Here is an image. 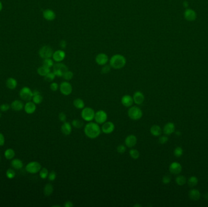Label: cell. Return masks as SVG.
Listing matches in <instances>:
<instances>
[{"label":"cell","instance_id":"74e56055","mask_svg":"<svg viewBox=\"0 0 208 207\" xmlns=\"http://www.w3.org/2000/svg\"><path fill=\"white\" fill-rule=\"evenodd\" d=\"M54 62L52 59H51V58L44 59V61L43 62V66H45L49 68H51L54 66Z\"/></svg>","mask_w":208,"mask_h":207},{"label":"cell","instance_id":"be15d7a7","mask_svg":"<svg viewBox=\"0 0 208 207\" xmlns=\"http://www.w3.org/2000/svg\"><path fill=\"white\" fill-rule=\"evenodd\" d=\"M0 161H1V157H0Z\"/></svg>","mask_w":208,"mask_h":207},{"label":"cell","instance_id":"83f0119b","mask_svg":"<svg viewBox=\"0 0 208 207\" xmlns=\"http://www.w3.org/2000/svg\"><path fill=\"white\" fill-rule=\"evenodd\" d=\"M54 191V187L51 183H47L44 187L43 193L46 196L51 195Z\"/></svg>","mask_w":208,"mask_h":207},{"label":"cell","instance_id":"d6986e66","mask_svg":"<svg viewBox=\"0 0 208 207\" xmlns=\"http://www.w3.org/2000/svg\"><path fill=\"white\" fill-rule=\"evenodd\" d=\"M37 106L36 104L33 101H27L24 106V110L25 112L28 114H32L34 113L36 111Z\"/></svg>","mask_w":208,"mask_h":207},{"label":"cell","instance_id":"ac0fdd59","mask_svg":"<svg viewBox=\"0 0 208 207\" xmlns=\"http://www.w3.org/2000/svg\"><path fill=\"white\" fill-rule=\"evenodd\" d=\"M121 103L126 108H130L132 106L134 103L133 97H131L130 95H124L121 99Z\"/></svg>","mask_w":208,"mask_h":207},{"label":"cell","instance_id":"cb8c5ba5","mask_svg":"<svg viewBox=\"0 0 208 207\" xmlns=\"http://www.w3.org/2000/svg\"><path fill=\"white\" fill-rule=\"evenodd\" d=\"M150 131L152 135L155 136V137H158V136L161 135L162 133V129L159 125L154 124L150 128Z\"/></svg>","mask_w":208,"mask_h":207},{"label":"cell","instance_id":"bcb514c9","mask_svg":"<svg viewBox=\"0 0 208 207\" xmlns=\"http://www.w3.org/2000/svg\"><path fill=\"white\" fill-rule=\"evenodd\" d=\"M10 108V106L7 104V103H4L0 106V110L3 112H6Z\"/></svg>","mask_w":208,"mask_h":207},{"label":"cell","instance_id":"680465c9","mask_svg":"<svg viewBox=\"0 0 208 207\" xmlns=\"http://www.w3.org/2000/svg\"><path fill=\"white\" fill-rule=\"evenodd\" d=\"M2 9H3V4H2L1 2L0 1V12H1L2 10Z\"/></svg>","mask_w":208,"mask_h":207},{"label":"cell","instance_id":"4dcf8cb0","mask_svg":"<svg viewBox=\"0 0 208 207\" xmlns=\"http://www.w3.org/2000/svg\"><path fill=\"white\" fill-rule=\"evenodd\" d=\"M15 152L14 150L11 148L7 149L4 152V156L5 157V159H7V160L12 159L15 157Z\"/></svg>","mask_w":208,"mask_h":207},{"label":"cell","instance_id":"7bdbcfd3","mask_svg":"<svg viewBox=\"0 0 208 207\" xmlns=\"http://www.w3.org/2000/svg\"><path fill=\"white\" fill-rule=\"evenodd\" d=\"M183 152V149L181 148V147H177L174 150V155L177 157H179L182 156Z\"/></svg>","mask_w":208,"mask_h":207},{"label":"cell","instance_id":"816d5d0a","mask_svg":"<svg viewBox=\"0 0 208 207\" xmlns=\"http://www.w3.org/2000/svg\"><path fill=\"white\" fill-rule=\"evenodd\" d=\"M5 143V139L3 134L0 133V146H3Z\"/></svg>","mask_w":208,"mask_h":207},{"label":"cell","instance_id":"8fae6325","mask_svg":"<svg viewBox=\"0 0 208 207\" xmlns=\"http://www.w3.org/2000/svg\"><path fill=\"white\" fill-rule=\"evenodd\" d=\"M115 129V125L112 122H105L102 124L101 128L102 132L104 134H109L112 133Z\"/></svg>","mask_w":208,"mask_h":207},{"label":"cell","instance_id":"9f6ffc18","mask_svg":"<svg viewBox=\"0 0 208 207\" xmlns=\"http://www.w3.org/2000/svg\"><path fill=\"white\" fill-rule=\"evenodd\" d=\"M32 94H33V96H34V95H37L38 94H40V92L38 90H34V91H32Z\"/></svg>","mask_w":208,"mask_h":207},{"label":"cell","instance_id":"94428289","mask_svg":"<svg viewBox=\"0 0 208 207\" xmlns=\"http://www.w3.org/2000/svg\"><path fill=\"white\" fill-rule=\"evenodd\" d=\"M176 134H177V135H181V133H180V132H177V133H176Z\"/></svg>","mask_w":208,"mask_h":207},{"label":"cell","instance_id":"e0dca14e","mask_svg":"<svg viewBox=\"0 0 208 207\" xmlns=\"http://www.w3.org/2000/svg\"><path fill=\"white\" fill-rule=\"evenodd\" d=\"M182 170V166L178 162H172L169 166V171L172 174H178Z\"/></svg>","mask_w":208,"mask_h":207},{"label":"cell","instance_id":"7c38bea8","mask_svg":"<svg viewBox=\"0 0 208 207\" xmlns=\"http://www.w3.org/2000/svg\"><path fill=\"white\" fill-rule=\"evenodd\" d=\"M96 62L99 66H104L107 64L109 61V58L107 54L104 53H100L97 54L96 57Z\"/></svg>","mask_w":208,"mask_h":207},{"label":"cell","instance_id":"d4e9b609","mask_svg":"<svg viewBox=\"0 0 208 207\" xmlns=\"http://www.w3.org/2000/svg\"><path fill=\"white\" fill-rule=\"evenodd\" d=\"M189 198L192 200H198L200 199V193L198 190L196 189H191L189 193Z\"/></svg>","mask_w":208,"mask_h":207},{"label":"cell","instance_id":"484cf974","mask_svg":"<svg viewBox=\"0 0 208 207\" xmlns=\"http://www.w3.org/2000/svg\"><path fill=\"white\" fill-rule=\"evenodd\" d=\"M6 86L9 89H14L17 86V81L12 77L9 78L6 81Z\"/></svg>","mask_w":208,"mask_h":207},{"label":"cell","instance_id":"f546056e","mask_svg":"<svg viewBox=\"0 0 208 207\" xmlns=\"http://www.w3.org/2000/svg\"><path fill=\"white\" fill-rule=\"evenodd\" d=\"M50 72H51L50 68H47L45 66H43V65L38 68L37 69V73L38 74V75H40V76H43V77H45V75H46Z\"/></svg>","mask_w":208,"mask_h":207},{"label":"cell","instance_id":"f35d334b","mask_svg":"<svg viewBox=\"0 0 208 207\" xmlns=\"http://www.w3.org/2000/svg\"><path fill=\"white\" fill-rule=\"evenodd\" d=\"M175 181H176V183L178 185H179V186H181V185H183L184 184L186 183V179L185 177H184L183 176H178L176 177Z\"/></svg>","mask_w":208,"mask_h":207},{"label":"cell","instance_id":"9a60e30c","mask_svg":"<svg viewBox=\"0 0 208 207\" xmlns=\"http://www.w3.org/2000/svg\"><path fill=\"white\" fill-rule=\"evenodd\" d=\"M184 18L188 21H194L196 18V13L192 9H187L184 14Z\"/></svg>","mask_w":208,"mask_h":207},{"label":"cell","instance_id":"6f0895ef","mask_svg":"<svg viewBox=\"0 0 208 207\" xmlns=\"http://www.w3.org/2000/svg\"><path fill=\"white\" fill-rule=\"evenodd\" d=\"M204 198L205 199L208 200V193H206L205 195H204Z\"/></svg>","mask_w":208,"mask_h":207},{"label":"cell","instance_id":"f1b7e54d","mask_svg":"<svg viewBox=\"0 0 208 207\" xmlns=\"http://www.w3.org/2000/svg\"><path fill=\"white\" fill-rule=\"evenodd\" d=\"M73 105L78 110H82L85 108V102L82 99L78 98L73 101Z\"/></svg>","mask_w":208,"mask_h":207},{"label":"cell","instance_id":"4fadbf2b","mask_svg":"<svg viewBox=\"0 0 208 207\" xmlns=\"http://www.w3.org/2000/svg\"><path fill=\"white\" fill-rule=\"evenodd\" d=\"M137 141H138V140L136 136L133 134H130L125 138V145L127 148H132L136 145Z\"/></svg>","mask_w":208,"mask_h":207},{"label":"cell","instance_id":"5bb4252c","mask_svg":"<svg viewBox=\"0 0 208 207\" xmlns=\"http://www.w3.org/2000/svg\"><path fill=\"white\" fill-rule=\"evenodd\" d=\"M133 101L137 105H141L144 103L145 100V97L144 94L141 91H136L133 96Z\"/></svg>","mask_w":208,"mask_h":207},{"label":"cell","instance_id":"f5cc1de1","mask_svg":"<svg viewBox=\"0 0 208 207\" xmlns=\"http://www.w3.org/2000/svg\"><path fill=\"white\" fill-rule=\"evenodd\" d=\"M63 206H64L65 207H73V206H74V204H73V203L71 201L68 200V201H67V202H65Z\"/></svg>","mask_w":208,"mask_h":207},{"label":"cell","instance_id":"91938a15","mask_svg":"<svg viewBox=\"0 0 208 207\" xmlns=\"http://www.w3.org/2000/svg\"><path fill=\"white\" fill-rule=\"evenodd\" d=\"M134 206H135V207H138V206H140V207H141V205H139V204H136V205H134Z\"/></svg>","mask_w":208,"mask_h":207},{"label":"cell","instance_id":"44dd1931","mask_svg":"<svg viewBox=\"0 0 208 207\" xmlns=\"http://www.w3.org/2000/svg\"><path fill=\"white\" fill-rule=\"evenodd\" d=\"M61 131L65 135H69L72 132V124L69 122H63L61 126Z\"/></svg>","mask_w":208,"mask_h":207},{"label":"cell","instance_id":"277c9868","mask_svg":"<svg viewBox=\"0 0 208 207\" xmlns=\"http://www.w3.org/2000/svg\"><path fill=\"white\" fill-rule=\"evenodd\" d=\"M95 111L90 107H85L82 109L81 112V117L85 121L90 122L94 119Z\"/></svg>","mask_w":208,"mask_h":207},{"label":"cell","instance_id":"b9f144b4","mask_svg":"<svg viewBox=\"0 0 208 207\" xmlns=\"http://www.w3.org/2000/svg\"><path fill=\"white\" fill-rule=\"evenodd\" d=\"M126 150H127V146L124 145H119L117 147V149H116L117 152L119 154H124V152L126 151Z\"/></svg>","mask_w":208,"mask_h":207},{"label":"cell","instance_id":"ee69618b","mask_svg":"<svg viewBox=\"0 0 208 207\" xmlns=\"http://www.w3.org/2000/svg\"><path fill=\"white\" fill-rule=\"evenodd\" d=\"M111 67L109 65H104L103 67L102 68L101 73L102 74H107L111 71Z\"/></svg>","mask_w":208,"mask_h":207},{"label":"cell","instance_id":"db71d44e","mask_svg":"<svg viewBox=\"0 0 208 207\" xmlns=\"http://www.w3.org/2000/svg\"><path fill=\"white\" fill-rule=\"evenodd\" d=\"M60 46L61 47L62 49H65L66 48V47H67V42H66L65 40H62L61 41H60Z\"/></svg>","mask_w":208,"mask_h":207},{"label":"cell","instance_id":"2e32d148","mask_svg":"<svg viewBox=\"0 0 208 207\" xmlns=\"http://www.w3.org/2000/svg\"><path fill=\"white\" fill-rule=\"evenodd\" d=\"M66 57L65 52L63 50H57L53 53L52 58L55 62L59 63L62 62Z\"/></svg>","mask_w":208,"mask_h":207},{"label":"cell","instance_id":"7402d4cb","mask_svg":"<svg viewBox=\"0 0 208 207\" xmlns=\"http://www.w3.org/2000/svg\"><path fill=\"white\" fill-rule=\"evenodd\" d=\"M24 104L21 101L14 100L10 105V107L15 111H20L24 108Z\"/></svg>","mask_w":208,"mask_h":207},{"label":"cell","instance_id":"c3c4849f","mask_svg":"<svg viewBox=\"0 0 208 207\" xmlns=\"http://www.w3.org/2000/svg\"><path fill=\"white\" fill-rule=\"evenodd\" d=\"M168 139H169L167 136L162 135V136H161V137H160V139H159V143L161 145L165 144L168 141Z\"/></svg>","mask_w":208,"mask_h":207},{"label":"cell","instance_id":"ffe728a7","mask_svg":"<svg viewBox=\"0 0 208 207\" xmlns=\"http://www.w3.org/2000/svg\"><path fill=\"white\" fill-rule=\"evenodd\" d=\"M43 16L46 20L49 21L54 20L56 17V13L51 9H46L44 10L43 12Z\"/></svg>","mask_w":208,"mask_h":207},{"label":"cell","instance_id":"1f68e13d","mask_svg":"<svg viewBox=\"0 0 208 207\" xmlns=\"http://www.w3.org/2000/svg\"><path fill=\"white\" fill-rule=\"evenodd\" d=\"M72 126L77 129L81 128L82 126H84V122L81 120L80 119H74L72 122Z\"/></svg>","mask_w":208,"mask_h":207},{"label":"cell","instance_id":"52a82bcc","mask_svg":"<svg viewBox=\"0 0 208 207\" xmlns=\"http://www.w3.org/2000/svg\"><path fill=\"white\" fill-rule=\"evenodd\" d=\"M59 89L61 93L64 95H69L73 92V86L68 81H65L60 83L59 86Z\"/></svg>","mask_w":208,"mask_h":207},{"label":"cell","instance_id":"ab89813d","mask_svg":"<svg viewBox=\"0 0 208 207\" xmlns=\"http://www.w3.org/2000/svg\"><path fill=\"white\" fill-rule=\"evenodd\" d=\"M56 75L54 72H49L45 76V80L47 82H52V81L56 78Z\"/></svg>","mask_w":208,"mask_h":207},{"label":"cell","instance_id":"9c48e42d","mask_svg":"<svg viewBox=\"0 0 208 207\" xmlns=\"http://www.w3.org/2000/svg\"><path fill=\"white\" fill-rule=\"evenodd\" d=\"M108 115L105 111L103 110H99L95 113L94 120L96 123L99 124H102L107 121Z\"/></svg>","mask_w":208,"mask_h":207},{"label":"cell","instance_id":"6da1fadb","mask_svg":"<svg viewBox=\"0 0 208 207\" xmlns=\"http://www.w3.org/2000/svg\"><path fill=\"white\" fill-rule=\"evenodd\" d=\"M102 132L99 124L94 122H88L85 124L84 128V133L87 137L91 139L97 138Z\"/></svg>","mask_w":208,"mask_h":207},{"label":"cell","instance_id":"f6af8a7d","mask_svg":"<svg viewBox=\"0 0 208 207\" xmlns=\"http://www.w3.org/2000/svg\"><path fill=\"white\" fill-rule=\"evenodd\" d=\"M56 177H57L56 172H55L54 171H52L50 172H49L48 178L49 181H55V180H56Z\"/></svg>","mask_w":208,"mask_h":207},{"label":"cell","instance_id":"3957f363","mask_svg":"<svg viewBox=\"0 0 208 207\" xmlns=\"http://www.w3.org/2000/svg\"><path fill=\"white\" fill-rule=\"evenodd\" d=\"M127 113L129 118L135 121L139 120L143 116V113H142L141 108L136 106L130 107Z\"/></svg>","mask_w":208,"mask_h":207},{"label":"cell","instance_id":"30bf717a","mask_svg":"<svg viewBox=\"0 0 208 207\" xmlns=\"http://www.w3.org/2000/svg\"><path fill=\"white\" fill-rule=\"evenodd\" d=\"M53 53V51L50 46H44L39 51V55L43 59H46L52 57Z\"/></svg>","mask_w":208,"mask_h":207},{"label":"cell","instance_id":"681fc988","mask_svg":"<svg viewBox=\"0 0 208 207\" xmlns=\"http://www.w3.org/2000/svg\"><path fill=\"white\" fill-rule=\"evenodd\" d=\"M162 183L164 184H169L171 181V177L169 175H166L162 177Z\"/></svg>","mask_w":208,"mask_h":207},{"label":"cell","instance_id":"ba28073f","mask_svg":"<svg viewBox=\"0 0 208 207\" xmlns=\"http://www.w3.org/2000/svg\"><path fill=\"white\" fill-rule=\"evenodd\" d=\"M20 96L22 100L26 101H31L32 99V91L28 87H23L20 91Z\"/></svg>","mask_w":208,"mask_h":207},{"label":"cell","instance_id":"e575fe53","mask_svg":"<svg viewBox=\"0 0 208 207\" xmlns=\"http://www.w3.org/2000/svg\"><path fill=\"white\" fill-rule=\"evenodd\" d=\"M48 174H49V171L48 170V169L46 168H41L40 171H39L40 177L42 179H46V178H48Z\"/></svg>","mask_w":208,"mask_h":207},{"label":"cell","instance_id":"60d3db41","mask_svg":"<svg viewBox=\"0 0 208 207\" xmlns=\"http://www.w3.org/2000/svg\"><path fill=\"white\" fill-rule=\"evenodd\" d=\"M15 172L13 169L9 168L6 171V176L9 179H12L15 177Z\"/></svg>","mask_w":208,"mask_h":207},{"label":"cell","instance_id":"8992f818","mask_svg":"<svg viewBox=\"0 0 208 207\" xmlns=\"http://www.w3.org/2000/svg\"><path fill=\"white\" fill-rule=\"evenodd\" d=\"M41 165L39 162L36 161L31 162L27 163L26 166V170L27 172L31 174H36L40 171Z\"/></svg>","mask_w":208,"mask_h":207},{"label":"cell","instance_id":"d590c367","mask_svg":"<svg viewBox=\"0 0 208 207\" xmlns=\"http://www.w3.org/2000/svg\"><path fill=\"white\" fill-rule=\"evenodd\" d=\"M198 179L195 176H192L188 180V185L190 187H194L198 183Z\"/></svg>","mask_w":208,"mask_h":207},{"label":"cell","instance_id":"6125c7cd","mask_svg":"<svg viewBox=\"0 0 208 207\" xmlns=\"http://www.w3.org/2000/svg\"><path fill=\"white\" fill-rule=\"evenodd\" d=\"M1 114L0 113V118H1Z\"/></svg>","mask_w":208,"mask_h":207},{"label":"cell","instance_id":"d6a6232c","mask_svg":"<svg viewBox=\"0 0 208 207\" xmlns=\"http://www.w3.org/2000/svg\"><path fill=\"white\" fill-rule=\"evenodd\" d=\"M129 154L130 157L135 160L139 159V157L140 156V153L139 151L136 149H131L129 151Z\"/></svg>","mask_w":208,"mask_h":207},{"label":"cell","instance_id":"603a6c76","mask_svg":"<svg viewBox=\"0 0 208 207\" xmlns=\"http://www.w3.org/2000/svg\"><path fill=\"white\" fill-rule=\"evenodd\" d=\"M175 124L172 122H169L165 124L163 128V133L166 135H171L175 131Z\"/></svg>","mask_w":208,"mask_h":207},{"label":"cell","instance_id":"f907efd6","mask_svg":"<svg viewBox=\"0 0 208 207\" xmlns=\"http://www.w3.org/2000/svg\"><path fill=\"white\" fill-rule=\"evenodd\" d=\"M59 88V85L56 83V82H53L50 85V89L51 91H52L53 92H56L57 91Z\"/></svg>","mask_w":208,"mask_h":207},{"label":"cell","instance_id":"836d02e7","mask_svg":"<svg viewBox=\"0 0 208 207\" xmlns=\"http://www.w3.org/2000/svg\"><path fill=\"white\" fill-rule=\"evenodd\" d=\"M32 101L34 102L35 104H40V103L43 101V98L41 94H38L37 95H34L32 97Z\"/></svg>","mask_w":208,"mask_h":207},{"label":"cell","instance_id":"4316f807","mask_svg":"<svg viewBox=\"0 0 208 207\" xmlns=\"http://www.w3.org/2000/svg\"><path fill=\"white\" fill-rule=\"evenodd\" d=\"M11 165L15 170H20L23 166V163L18 159H15L11 162Z\"/></svg>","mask_w":208,"mask_h":207},{"label":"cell","instance_id":"11a10c76","mask_svg":"<svg viewBox=\"0 0 208 207\" xmlns=\"http://www.w3.org/2000/svg\"><path fill=\"white\" fill-rule=\"evenodd\" d=\"M183 7H184L188 8V6H189V3H188L187 1H183Z\"/></svg>","mask_w":208,"mask_h":207},{"label":"cell","instance_id":"5b68a950","mask_svg":"<svg viewBox=\"0 0 208 207\" xmlns=\"http://www.w3.org/2000/svg\"><path fill=\"white\" fill-rule=\"evenodd\" d=\"M68 70V68L67 65L61 62L57 63L53 66V72L56 76L58 77H63V74Z\"/></svg>","mask_w":208,"mask_h":207},{"label":"cell","instance_id":"8d00e7d4","mask_svg":"<svg viewBox=\"0 0 208 207\" xmlns=\"http://www.w3.org/2000/svg\"><path fill=\"white\" fill-rule=\"evenodd\" d=\"M74 77V74L72 71H70V70H68L67 71H66L63 75V78L67 81H69L72 79Z\"/></svg>","mask_w":208,"mask_h":207},{"label":"cell","instance_id":"7a4b0ae2","mask_svg":"<svg viewBox=\"0 0 208 207\" xmlns=\"http://www.w3.org/2000/svg\"><path fill=\"white\" fill-rule=\"evenodd\" d=\"M127 63L125 57L121 54H115L109 59V66L114 69L123 68Z\"/></svg>","mask_w":208,"mask_h":207},{"label":"cell","instance_id":"7dc6e473","mask_svg":"<svg viewBox=\"0 0 208 207\" xmlns=\"http://www.w3.org/2000/svg\"><path fill=\"white\" fill-rule=\"evenodd\" d=\"M58 118L60 122H62L63 123L67 121V115H66V114L64 112H60L58 114Z\"/></svg>","mask_w":208,"mask_h":207}]
</instances>
